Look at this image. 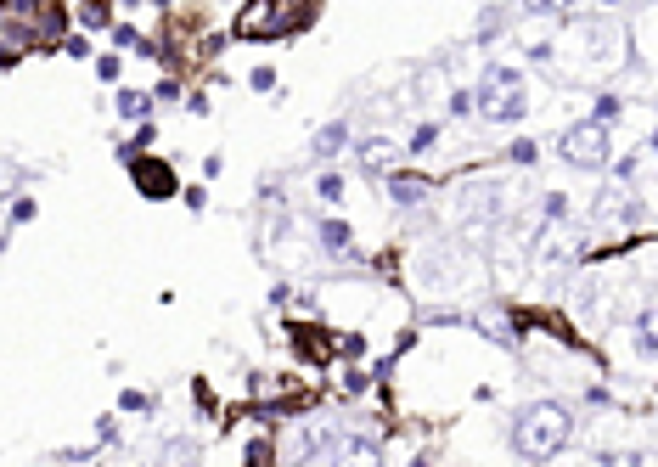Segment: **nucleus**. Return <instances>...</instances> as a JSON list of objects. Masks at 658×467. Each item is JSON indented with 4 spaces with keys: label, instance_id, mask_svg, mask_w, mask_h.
Instances as JSON below:
<instances>
[{
    "label": "nucleus",
    "instance_id": "obj_12",
    "mask_svg": "<svg viewBox=\"0 0 658 467\" xmlns=\"http://www.w3.org/2000/svg\"><path fill=\"white\" fill-rule=\"evenodd\" d=\"M315 237H321V248L332 253V260H349V253H355V231L344 220H321V225H315Z\"/></svg>",
    "mask_w": 658,
    "mask_h": 467
},
{
    "label": "nucleus",
    "instance_id": "obj_2",
    "mask_svg": "<svg viewBox=\"0 0 658 467\" xmlns=\"http://www.w3.org/2000/svg\"><path fill=\"white\" fill-rule=\"evenodd\" d=\"M575 439V411L563 400H529L513 417V456L518 462H557Z\"/></svg>",
    "mask_w": 658,
    "mask_h": 467
},
{
    "label": "nucleus",
    "instance_id": "obj_32",
    "mask_svg": "<svg viewBox=\"0 0 658 467\" xmlns=\"http://www.w3.org/2000/svg\"><path fill=\"white\" fill-rule=\"evenodd\" d=\"M180 203H186V208H203L208 192H203V186H180Z\"/></svg>",
    "mask_w": 658,
    "mask_h": 467
},
{
    "label": "nucleus",
    "instance_id": "obj_29",
    "mask_svg": "<svg viewBox=\"0 0 658 467\" xmlns=\"http://www.w3.org/2000/svg\"><path fill=\"white\" fill-rule=\"evenodd\" d=\"M96 439L113 445V439H118V417H96Z\"/></svg>",
    "mask_w": 658,
    "mask_h": 467
},
{
    "label": "nucleus",
    "instance_id": "obj_23",
    "mask_svg": "<svg viewBox=\"0 0 658 467\" xmlns=\"http://www.w3.org/2000/svg\"><path fill=\"white\" fill-rule=\"evenodd\" d=\"M118 411H153V394H141V389H124V394H118Z\"/></svg>",
    "mask_w": 658,
    "mask_h": 467
},
{
    "label": "nucleus",
    "instance_id": "obj_25",
    "mask_svg": "<svg viewBox=\"0 0 658 467\" xmlns=\"http://www.w3.org/2000/svg\"><path fill=\"white\" fill-rule=\"evenodd\" d=\"M540 215H546V220H568V198H563V192H546Z\"/></svg>",
    "mask_w": 658,
    "mask_h": 467
},
{
    "label": "nucleus",
    "instance_id": "obj_26",
    "mask_svg": "<svg viewBox=\"0 0 658 467\" xmlns=\"http://www.w3.org/2000/svg\"><path fill=\"white\" fill-rule=\"evenodd\" d=\"M434 141H439V124H417V136H411V153H428Z\"/></svg>",
    "mask_w": 658,
    "mask_h": 467
},
{
    "label": "nucleus",
    "instance_id": "obj_17",
    "mask_svg": "<svg viewBox=\"0 0 658 467\" xmlns=\"http://www.w3.org/2000/svg\"><path fill=\"white\" fill-rule=\"evenodd\" d=\"M518 6H523V17H568L580 0H518Z\"/></svg>",
    "mask_w": 658,
    "mask_h": 467
},
{
    "label": "nucleus",
    "instance_id": "obj_24",
    "mask_svg": "<svg viewBox=\"0 0 658 467\" xmlns=\"http://www.w3.org/2000/svg\"><path fill=\"white\" fill-rule=\"evenodd\" d=\"M153 101H180V79H175V74H163V79L153 84Z\"/></svg>",
    "mask_w": 658,
    "mask_h": 467
},
{
    "label": "nucleus",
    "instance_id": "obj_4",
    "mask_svg": "<svg viewBox=\"0 0 658 467\" xmlns=\"http://www.w3.org/2000/svg\"><path fill=\"white\" fill-rule=\"evenodd\" d=\"M473 113L484 124H523L529 119V79L513 62H490L484 79L473 84Z\"/></svg>",
    "mask_w": 658,
    "mask_h": 467
},
{
    "label": "nucleus",
    "instance_id": "obj_10",
    "mask_svg": "<svg viewBox=\"0 0 658 467\" xmlns=\"http://www.w3.org/2000/svg\"><path fill=\"white\" fill-rule=\"evenodd\" d=\"M349 146V119H332L327 130H315V141H310V163H332L338 153Z\"/></svg>",
    "mask_w": 658,
    "mask_h": 467
},
{
    "label": "nucleus",
    "instance_id": "obj_19",
    "mask_svg": "<svg viewBox=\"0 0 658 467\" xmlns=\"http://www.w3.org/2000/svg\"><path fill=\"white\" fill-rule=\"evenodd\" d=\"M506 29V12L501 6H490V12H478V46H490V40Z\"/></svg>",
    "mask_w": 658,
    "mask_h": 467
},
{
    "label": "nucleus",
    "instance_id": "obj_21",
    "mask_svg": "<svg viewBox=\"0 0 658 467\" xmlns=\"http://www.w3.org/2000/svg\"><path fill=\"white\" fill-rule=\"evenodd\" d=\"M57 51H68L74 62H91V40H84V34H62V46Z\"/></svg>",
    "mask_w": 658,
    "mask_h": 467
},
{
    "label": "nucleus",
    "instance_id": "obj_16",
    "mask_svg": "<svg viewBox=\"0 0 658 467\" xmlns=\"http://www.w3.org/2000/svg\"><path fill=\"white\" fill-rule=\"evenodd\" d=\"M366 389H372V372H366V366H344V377H338V394H344V400H360Z\"/></svg>",
    "mask_w": 658,
    "mask_h": 467
},
{
    "label": "nucleus",
    "instance_id": "obj_9",
    "mask_svg": "<svg viewBox=\"0 0 658 467\" xmlns=\"http://www.w3.org/2000/svg\"><path fill=\"white\" fill-rule=\"evenodd\" d=\"M394 158H399V141H389V136H366V141H360V153H355V163L366 169V175H389Z\"/></svg>",
    "mask_w": 658,
    "mask_h": 467
},
{
    "label": "nucleus",
    "instance_id": "obj_5",
    "mask_svg": "<svg viewBox=\"0 0 658 467\" xmlns=\"http://www.w3.org/2000/svg\"><path fill=\"white\" fill-rule=\"evenodd\" d=\"M557 158L568 169H608L613 163V130L597 119H580V124H568V130L557 136Z\"/></svg>",
    "mask_w": 658,
    "mask_h": 467
},
{
    "label": "nucleus",
    "instance_id": "obj_11",
    "mask_svg": "<svg viewBox=\"0 0 658 467\" xmlns=\"http://www.w3.org/2000/svg\"><path fill=\"white\" fill-rule=\"evenodd\" d=\"M113 108H118V119H124V124H146L158 101H153V91H130V84H124V91L113 96Z\"/></svg>",
    "mask_w": 658,
    "mask_h": 467
},
{
    "label": "nucleus",
    "instance_id": "obj_7",
    "mask_svg": "<svg viewBox=\"0 0 658 467\" xmlns=\"http://www.w3.org/2000/svg\"><path fill=\"white\" fill-rule=\"evenodd\" d=\"M287 344H293V355H299L310 372H327L338 360V332L321 327V322H287Z\"/></svg>",
    "mask_w": 658,
    "mask_h": 467
},
{
    "label": "nucleus",
    "instance_id": "obj_18",
    "mask_svg": "<svg viewBox=\"0 0 658 467\" xmlns=\"http://www.w3.org/2000/svg\"><path fill=\"white\" fill-rule=\"evenodd\" d=\"M506 163H518V169H535V163H540V146H535V136H518L513 146H506Z\"/></svg>",
    "mask_w": 658,
    "mask_h": 467
},
{
    "label": "nucleus",
    "instance_id": "obj_13",
    "mask_svg": "<svg viewBox=\"0 0 658 467\" xmlns=\"http://www.w3.org/2000/svg\"><path fill=\"white\" fill-rule=\"evenodd\" d=\"M315 198H321L327 208H338V203L349 198V181L338 175V169H321V175H315Z\"/></svg>",
    "mask_w": 658,
    "mask_h": 467
},
{
    "label": "nucleus",
    "instance_id": "obj_28",
    "mask_svg": "<svg viewBox=\"0 0 658 467\" xmlns=\"http://www.w3.org/2000/svg\"><path fill=\"white\" fill-rule=\"evenodd\" d=\"M444 113H451V119H467V113H473V91H451V108H444Z\"/></svg>",
    "mask_w": 658,
    "mask_h": 467
},
{
    "label": "nucleus",
    "instance_id": "obj_6",
    "mask_svg": "<svg viewBox=\"0 0 658 467\" xmlns=\"http://www.w3.org/2000/svg\"><path fill=\"white\" fill-rule=\"evenodd\" d=\"M124 169H130V181H136V198H146V203H169V198H180L175 158L136 153V158H124Z\"/></svg>",
    "mask_w": 658,
    "mask_h": 467
},
{
    "label": "nucleus",
    "instance_id": "obj_3",
    "mask_svg": "<svg viewBox=\"0 0 658 467\" xmlns=\"http://www.w3.org/2000/svg\"><path fill=\"white\" fill-rule=\"evenodd\" d=\"M321 17V0H248L231 23V40L242 46H270V40H293Z\"/></svg>",
    "mask_w": 658,
    "mask_h": 467
},
{
    "label": "nucleus",
    "instance_id": "obj_8",
    "mask_svg": "<svg viewBox=\"0 0 658 467\" xmlns=\"http://www.w3.org/2000/svg\"><path fill=\"white\" fill-rule=\"evenodd\" d=\"M428 198H439L434 175H417V169H389V203L394 208H422Z\"/></svg>",
    "mask_w": 658,
    "mask_h": 467
},
{
    "label": "nucleus",
    "instance_id": "obj_14",
    "mask_svg": "<svg viewBox=\"0 0 658 467\" xmlns=\"http://www.w3.org/2000/svg\"><path fill=\"white\" fill-rule=\"evenodd\" d=\"M242 462H248V467H270V462H276V439H270V434H253V439L242 445Z\"/></svg>",
    "mask_w": 658,
    "mask_h": 467
},
{
    "label": "nucleus",
    "instance_id": "obj_31",
    "mask_svg": "<svg viewBox=\"0 0 658 467\" xmlns=\"http://www.w3.org/2000/svg\"><path fill=\"white\" fill-rule=\"evenodd\" d=\"M186 113H197V119H208V113H215V108H208V96H203V91H192V96H186Z\"/></svg>",
    "mask_w": 658,
    "mask_h": 467
},
{
    "label": "nucleus",
    "instance_id": "obj_33",
    "mask_svg": "<svg viewBox=\"0 0 658 467\" xmlns=\"http://www.w3.org/2000/svg\"><path fill=\"white\" fill-rule=\"evenodd\" d=\"M597 6H602V12H613V6H625V0H597Z\"/></svg>",
    "mask_w": 658,
    "mask_h": 467
},
{
    "label": "nucleus",
    "instance_id": "obj_15",
    "mask_svg": "<svg viewBox=\"0 0 658 467\" xmlns=\"http://www.w3.org/2000/svg\"><path fill=\"white\" fill-rule=\"evenodd\" d=\"M79 23L84 29H113V6L108 0H79Z\"/></svg>",
    "mask_w": 658,
    "mask_h": 467
},
{
    "label": "nucleus",
    "instance_id": "obj_30",
    "mask_svg": "<svg viewBox=\"0 0 658 467\" xmlns=\"http://www.w3.org/2000/svg\"><path fill=\"white\" fill-rule=\"evenodd\" d=\"M248 84H253V91H276V68H253Z\"/></svg>",
    "mask_w": 658,
    "mask_h": 467
},
{
    "label": "nucleus",
    "instance_id": "obj_1",
    "mask_svg": "<svg viewBox=\"0 0 658 467\" xmlns=\"http://www.w3.org/2000/svg\"><path fill=\"white\" fill-rule=\"evenodd\" d=\"M68 34L62 0H0V68H17L29 51H57Z\"/></svg>",
    "mask_w": 658,
    "mask_h": 467
},
{
    "label": "nucleus",
    "instance_id": "obj_20",
    "mask_svg": "<svg viewBox=\"0 0 658 467\" xmlns=\"http://www.w3.org/2000/svg\"><path fill=\"white\" fill-rule=\"evenodd\" d=\"M619 119H625V96H597V124H608V130H613Z\"/></svg>",
    "mask_w": 658,
    "mask_h": 467
},
{
    "label": "nucleus",
    "instance_id": "obj_22",
    "mask_svg": "<svg viewBox=\"0 0 658 467\" xmlns=\"http://www.w3.org/2000/svg\"><path fill=\"white\" fill-rule=\"evenodd\" d=\"M91 62H96V79H108V84L124 79V62H118V57H91Z\"/></svg>",
    "mask_w": 658,
    "mask_h": 467
},
{
    "label": "nucleus",
    "instance_id": "obj_27",
    "mask_svg": "<svg viewBox=\"0 0 658 467\" xmlns=\"http://www.w3.org/2000/svg\"><path fill=\"white\" fill-rule=\"evenodd\" d=\"M34 215H39V203H34V198H17V203H12V225H29Z\"/></svg>",
    "mask_w": 658,
    "mask_h": 467
}]
</instances>
